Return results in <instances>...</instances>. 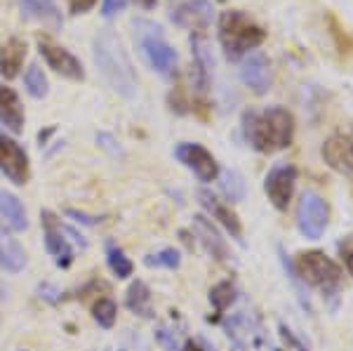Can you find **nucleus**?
<instances>
[{
    "mask_svg": "<svg viewBox=\"0 0 353 351\" xmlns=\"http://www.w3.org/2000/svg\"><path fill=\"white\" fill-rule=\"evenodd\" d=\"M125 8H128V0H104V5H101V14L113 17V14L123 12Z\"/></svg>",
    "mask_w": 353,
    "mask_h": 351,
    "instance_id": "35",
    "label": "nucleus"
},
{
    "mask_svg": "<svg viewBox=\"0 0 353 351\" xmlns=\"http://www.w3.org/2000/svg\"><path fill=\"white\" fill-rule=\"evenodd\" d=\"M201 342H203V349H205V351H217V349H214V344H212V342H208V339H201Z\"/></svg>",
    "mask_w": 353,
    "mask_h": 351,
    "instance_id": "38",
    "label": "nucleus"
},
{
    "mask_svg": "<svg viewBox=\"0 0 353 351\" xmlns=\"http://www.w3.org/2000/svg\"><path fill=\"white\" fill-rule=\"evenodd\" d=\"M294 184H297V168L290 166V163H278V166L269 170V174L264 179V191L276 210L285 212L290 208Z\"/></svg>",
    "mask_w": 353,
    "mask_h": 351,
    "instance_id": "8",
    "label": "nucleus"
},
{
    "mask_svg": "<svg viewBox=\"0 0 353 351\" xmlns=\"http://www.w3.org/2000/svg\"><path fill=\"white\" fill-rule=\"evenodd\" d=\"M38 292H41V297H45L48 302H52V304H57V299H59V297H57V295H59V290L50 285V283H43V285L38 288Z\"/></svg>",
    "mask_w": 353,
    "mask_h": 351,
    "instance_id": "36",
    "label": "nucleus"
},
{
    "mask_svg": "<svg viewBox=\"0 0 353 351\" xmlns=\"http://www.w3.org/2000/svg\"><path fill=\"white\" fill-rule=\"evenodd\" d=\"M193 231H196L198 241L205 248V252L212 254L214 259L224 262L229 259V248H226V241L221 239V234L217 231V226L212 224V219H208L205 214H196L193 217Z\"/></svg>",
    "mask_w": 353,
    "mask_h": 351,
    "instance_id": "16",
    "label": "nucleus"
},
{
    "mask_svg": "<svg viewBox=\"0 0 353 351\" xmlns=\"http://www.w3.org/2000/svg\"><path fill=\"white\" fill-rule=\"evenodd\" d=\"M97 141H99L101 149H106L111 156H121L123 154V149H121V144H118V139L113 137V134H109V132H97Z\"/></svg>",
    "mask_w": 353,
    "mask_h": 351,
    "instance_id": "32",
    "label": "nucleus"
},
{
    "mask_svg": "<svg viewBox=\"0 0 353 351\" xmlns=\"http://www.w3.org/2000/svg\"><path fill=\"white\" fill-rule=\"evenodd\" d=\"M41 222L45 229V248H48V252L54 257L57 267L68 269L73 264V248L64 236V231H61V219H57L54 212L43 210Z\"/></svg>",
    "mask_w": 353,
    "mask_h": 351,
    "instance_id": "11",
    "label": "nucleus"
},
{
    "mask_svg": "<svg viewBox=\"0 0 353 351\" xmlns=\"http://www.w3.org/2000/svg\"><path fill=\"white\" fill-rule=\"evenodd\" d=\"M106 262H109V269L118 276V279H130L132 271H134L132 259H130L128 254H125L121 248L111 241L106 243Z\"/></svg>",
    "mask_w": 353,
    "mask_h": 351,
    "instance_id": "24",
    "label": "nucleus"
},
{
    "mask_svg": "<svg viewBox=\"0 0 353 351\" xmlns=\"http://www.w3.org/2000/svg\"><path fill=\"white\" fill-rule=\"evenodd\" d=\"M156 337H158V342H161L168 351H179V342H176L174 332H170V330H165V328H161V330L156 332Z\"/></svg>",
    "mask_w": 353,
    "mask_h": 351,
    "instance_id": "33",
    "label": "nucleus"
},
{
    "mask_svg": "<svg viewBox=\"0 0 353 351\" xmlns=\"http://www.w3.org/2000/svg\"><path fill=\"white\" fill-rule=\"evenodd\" d=\"M0 172L17 186H24L31 177V163L24 146L10 137H0Z\"/></svg>",
    "mask_w": 353,
    "mask_h": 351,
    "instance_id": "10",
    "label": "nucleus"
},
{
    "mask_svg": "<svg viewBox=\"0 0 353 351\" xmlns=\"http://www.w3.org/2000/svg\"><path fill=\"white\" fill-rule=\"evenodd\" d=\"M94 64L104 81L116 90L121 97L132 99L137 94V76L121 38L113 31H99L94 38Z\"/></svg>",
    "mask_w": 353,
    "mask_h": 351,
    "instance_id": "2",
    "label": "nucleus"
},
{
    "mask_svg": "<svg viewBox=\"0 0 353 351\" xmlns=\"http://www.w3.org/2000/svg\"><path fill=\"white\" fill-rule=\"evenodd\" d=\"M346 264H349V271H351V276H353V252L349 254V259H346Z\"/></svg>",
    "mask_w": 353,
    "mask_h": 351,
    "instance_id": "40",
    "label": "nucleus"
},
{
    "mask_svg": "<svg viewBox=\"0 0 353 351\" xmlns=\"http://www.w3.org/2000/svg\"><path fill=\"white\" fill-rule=\"evenodd\" d=\"M191 50H193V64H196V81L198 90L205 92L210 85V71H212V54H210V45L205 41L201 31H196L191 36Z\"/></svg>",
    "mask_w": 353,
    "mask_h": 351,
    "instance_id": "19",
    "label": "nucleus"
},
{
    "mask_svg": "<svg viewBox=\"0 0 353 351\" xmlns=\"http://www.w3.org/2000/svg\"><path fill=\"white\" fill-rule=\"evenodd\" d=\"M236 295H238L236 285H233L231 281H221L210 290V304H212L217 314H224V311L236 302Z\"/></svg>",
    "mask_w": 353,
    "mask_h": 351,
    "instance_id": "27",
    "label": "nucleus"
},
{
    "mask_svg": "<svg viewBox=\"0 0 353 351\" xmlns=\"http://www.w3.org/2000/svg\"><path fill=\"white\" fill-rule=\"evenodd\" d=\"M325 19H327L330 36H332V41H334V48H337V52H339V54H349L351 50H353V38L349 36V33H346V28L339 24L337 17H334L332 12H327V14H325Z\"/></svg>",
    "mask_w": 353,
    "mask_h": 351,
    "instance_id": "30",
    "label": "nucleus"
},
{
    "mask_svg": "<svg viewBox=\"0 0 353 351\" xmlns=\"http://www.w3.org/2000/svg\"><path fill=\"white\" fill-rule=\"evenodd\" d=\"M66 217L73 219V222H78V224H85V226H97L99 222H104L101 214H88V212H81V210H73V208H68L66 210Z\"/></svg>",
    "mask_w": 353,
    "mask_h": 351,
    "instance_id": "31",
    "label": "nucleus"
},
{
    "mask_svg": "<svg viewBox=\"0 0 353 351\" xmlns=\"http://www.w3.org/2000/svg\"><path fill=\"white\" fill-rule=\"evenodd\" d=\"M125 307H128L137 316H144V319L153 316L151 290H149V285H146L144 281H134L132 285L128 288V295H125Z\"/></svg>",
    "mask_w": 353,
    "mask_h": 351,
    "instance_id": "22",
    "label": "nucleus"
},
{
    "mask_svg": "<svg viewBox=\"0 0 353 351\" xmlns=\"http://www.w3.org/2000/svg\"><path fill=\"white\" fill-rule=\"evenodd\" d=\"M241 78L243 83L252 90L254 94H266L271 90L273 73H271V61L266 54L252 52L241 66Z\"/></svg>",
    "mask_w": 353,
    "mask_h": 351,
    "instance_id": "12",
    "label": "nucleus"
},
{
    "mask_svg": "<svg viewBox=\"0 0 353 351\" xmlns=\"http://www.w3.org/2000/svg\"><path fill=\"white\" fill-rule=\"evenodd\" d=\"M0 123L14 134L24 132L26 113L21 99L12 88H5V85H0Z\"/></svg>",
    "mask_w": 353,
    "mask_h": 351,
    "instance_id": "17",
    "label": "nucleus"
},
{
    "mask_svg": "<svg viewBox=\"0 0 353 351\" xmlns=\"http://www.w3.org/2000/svg\"><path fill=\"white\" fill-rule=\"evenodd\" d=\"M21 351H24V349H21Z\"/></svg>",
    "mask_w": 353,
    "mask_h": 351,
    "instance_id": "41",
    "label": "nucleus"
},
{
    "mask_svg": "<svg viewBox=\"0 0 353 351\" xmlns=\"http://www.w3.org/2000/svg\"><path fill=\"white\" fill-rule=\"evenodd\" d=\"M24 85H26V92L31 94L33 99H45L50 92V83L48 76L43 73V69L38 64H31L24 73Z\"/></svg>",
    "mask_w": 353,
    "mask_h": 351,
    "instance_id": "25",
    "label": "nucleus"
},
{
    "mask_svg": "<svg viewBox=\"0 0 353 351\" xmlns=\"http://www.w3.org/2000/svg\"><path fill=\"white\" fill-rule=\"evenodd\" d=\"M144 264H146V267H151V269L174 271V269H179V264H181V254H179V250H174V248H165V250H161V252L146 254Z\"/></svg>",
    "mask_w": 353,
    "mask_h": 351,
    "instance_id": "29",
    "label": "nucleus"
},
{
    "mask_svg": "<svg viewBox=\"0 0 353 351\" xmlns=\"http://www.w3.org/2000/svg\"><path fill=\"white\" fill-rule=\"evenodd\" d=\"M184 351H205V349H203L201 339H189V342L184 344Z\"/></svg>",
    "mask_w": 353,
    "mask_h": 351,
    "instance_id": "37",
    "label": "nucleus"
},
{
    "mask_svg": "<svg viewBox=\"0 0 353 351\" xmlns=\"http://www.w3.org/2000/svg\"><path fill=\"white\" fill-rule=\"evenodd\" d=\"M26 59V43L21 38H8L0 48V76L12 81V78L19 76L21 66H24Z\"/></svg>",
    "mask_w": 353,
    "mask_h": 351,
    "instance_id": "18",
    "label": "nucleus"
},
{
    "mask_svg": "<svg viewBox=\"0 0 353 351\" xmlns=\"http://www.w3.org/2000/svg\"><path fill=\"white\" fill-rule=\"evenodd\" d=\"M198 198H201L205 210L212 214V219H217V222L224 226L226 231H229L233 239L241 243V245H245V241H243V224H241V219H238V214L231 210V205H224V203H221L219 198L214 196L212 191H208V189L198 191Z\"/></svg>",
    "mask_w": 353,
    "mask_h": 351,
    "instance_id": "14",
    "label": "nucleus"
},
{
    "mask_svg": "<svg viewBox=\"0 0 353 351\" xmlns=\"http://www.w3.org/2000/svg\"><path fill=\"white\" fill-rule=\"evenodd\" d=\"M97 5V0H68V12L71 14H85Z\"/></svg>",
    "mask_w": 353,
    "mask_h": 351,
    "instance_id": "34",
    "label": "nucleus"
},
{
    "mask_svg": "<svg viewBox=\"0 0 353 351\" xmlns=\"http://www.w3.org/2000/svg\"><path fill=\"white\" fill-rule=\"evenodd\" d=\"M243 132L254 151L276 154L292 144L294 116L283 106H269L264 111H245Z\"/></svg>",
    "mask_w": 353,
    "mask_h": 351,
    "instance_id": "1",
    "label": "nucleus"
},
{
    "mask_svg": "<svg viewBox=\"0 0 353 351\" xmlns=\"http://www.w3.org/2000/svg\"><path fill=\"white\" fill-rule=\"evenodd\" d=\"M134 28L139 33V48L144 59L149 61L153 71H158L161 76H172L176 71V52L174 48L163 38L161 26L151 24V21H134Z\"/></svg>",
    "mask_w": 353,
    "mask_h": 351,
    "instance_id": "5",
    "label": "nucleus"
},
{
    "mask_svg": "<svg viewBox=\"0 0 353 351\" xmlns=\"http://www.w3.org/2000/svg\"><path fill=\"white\" fill-rule=\"evenodd\" d=\"M21 12L28 19L48 21V24H59V14H57L54 0H19Z\"/></svg>",
    "mask_w": 353,
    "mask_h": 351,
    "instance_id": "23",
    "label": "nucleus"
},
{
    "mask_svg": "<svg viewBox=\"0 0 353 351\" xmlns=\"http://www.w3.org/2000/svg\"><path fill=\"white\" fill-rule=\"evenodd\" d=\"M323 161L327 163L334 172L346 174L353 179V139L344 134H332L325 144H323Z\"/></svg>",
    "mask_w": 353,
    "mask_h": 351,
    "instance_id": "13",
    "label": "nucleus"
},
{
    "mask_svg": "<svg viewBox=\"0 0 353 351\" xmlns=\"http://www.w3.org/2000/svg\"><path fill=\"white\" fill-rule=\"evenodd\" d=\"M24 267H26L24 248H21L19 243L5 231V226L0 224V269L17 274V271H21Z\"/></svg>",
    "mask_w": 353,
    "mask_h": 351,
    "instance_id": "20",
    "label": "nucleus"
},
{
    "mask_svg": "<svg viewBox=\"0 0 353 351\" xmlns=\"http://www.w3.org/2000/svg\"><path fill=\"white\" fill-rule=\"evenodd\" d=\"M174 156L179 158V163H184L186 168L196 174L201 182H212L219 174V166L214 161V156L205 149L203 144H196V141H181L174 149Z\"/></svg>",
    "mask_w": 353,
    "mask_h": 351,
    "instance_id": "9",
    "label": "nucleus"
},
{
    "mask_svg": "<svg viewBox=\"0 0 353 351\" xmlns=\"http://www.w3.org/2000/svg\"><path fill=\"white\" fill-rule=\"evenodd\" d=\"M327 219H330V208L325 203V198H321L313 191H306L299 201V208H297V226L301 231L304 239H311V241H318L323 236L327 226Z\"/></svg>",
    "mask_w": 353,
    "mask_h": 351,
    "instance_id": "6",
    "label": "nucleus"
},
{
    "mask_svg": "<svg viewBox=\"0 0 353 351\" xmlns=\"http://www.w3.org/2000/svg\"><path fill=\"white\" fill-rule=\"evenodd\" d=\"M92 319H94V323L99 328H104V330L113 328L116 325V319H118L116 302H113L111 297H99L92 307Z\"/></svg>",
    "mask_w": 353,
    "mask_h": 351,
    "instance_id": "28",
    "label": "nucleus"
},
{
    "mask_svg": "<svg viewBox=\"0 0 353 351\" xmlns=\"http://www.w3.org/2000/svg\"><path fill=\"white\" fill-rule=\"evenodd\" d=\"M139 3L144 5V8H149V10H151L153 5H156V0H139Z\"/></svg>",
    "mask_w": 353,
    "mask_h": 351,
    "instance_id": "39",
    "label": "nucleus"
},
{
    "mask_svg": "<svg viewBox=\"0 0 353 351\" xmlns=\"http://www.w3.org/2000/svg\"><path fill=\"white\" fill-rule=\"evenodd\" d=\"M212 12H214V8L210 0H191V3H184L174 10L172 21L176 26L203 31V28H208L210 21H212Z\"/></svg>",
    "mask_w": 353,
    "mask_h": 351,
    "instance_id": "15",
    "label": "nucleus"
},
{
    "mask_svg": "<svg viewBox=\"0 0 353 351\" xmlns=\"http://www.w3.org/2000/svg\"><path fill=\"white\" fill-rule=\"evenodd\" d=\"M36 45H38V52L43 54V59L48 61V66L52 69L54 73L59 76L68 78V81H83L85 78V71H83V64L76 59L66 48H61L59 43H54L50 36L45 33H38L36 36Z\"/></svg>",
    "mask_w": 353,
    "mask_h": 351,
    "instance_id": "7",
    "label": "nucleus"
},
{
    "mask_svg": "<svg viewBox=\"0 0 353 351\" xmlns=\"http://www.w3.org/2000/svg\"><path fill=\"white\" fill-rule=\"evenodd\" d=\"M266 41V31L241 10H226L219 14V43L226 59L238 61L243 54L257 50Z\"/></svg>",
    "mask_w": 353,
    "mask_h": 351,
    "instance_id": "3",
    "label": "nucleus"
},
{
    "mask_svg": "<svg viewBox=\"0 0 353 351\" xmlns=\"http://www.w3.org/2000/svg\"><path fill=\"white\" fill-rule=\"evenodd\" d=\"M0 214H3L5 222L12 226L14 231H26L28 229L24 203H21L19 198L12 194V191L0 189Z\"/></svg>",
    "mask_w": 353,
    "mask_h": 351,
    "instance_id": "21",
    "label": "nucleus"
},
{
    "mask_svg": "<svg viewBox=\"0 0 353 351\" xmlns=\"http://www.w3.org/2000/svg\"><path fill=\"white\" fill-rule=\"evenodd\" d=\"M292 269L297 279L309 283L313 288H318V290L327 292V295L337 292L341 288V281H344V274H341L339 264L321 250L301 252L297 257V262L292 264Z\"/></svg>",
    "mask_w": 353,
    "mask_h": 351,
    "instance_id": "4",
    "label": "nucleus"
},
{
    "mask_svg": "<svg viewBox=\"0 0 353 351\" xmlns=\"http://www.w3.org/2000/svg\"><path fill=\"white\" fill-rule=\"evenodd\" d=\"M221 191H224V196L229 198L231 203H241L245 198L243 174L236 172V170H231V168L221 170Z\"/></svg>",
    "mask_w": 353,
    "mask_h": 351,
    "instance_id": "26",
    "label": "nucleus"
}]
</instances>
